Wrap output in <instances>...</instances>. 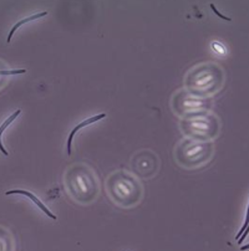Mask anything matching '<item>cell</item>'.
<instances>
[{
	"label": "cell",
	"mask_w": 249,
	"mask_h": 251,
	"mask_svg": "<svg viewBox=\"0 0 249 251\" xmlns=\"http://www.w3.org/2000/svg\"><path fill=\"white\" fill-rule=\"evenodd\" d=\"M65 185L69 195L80 204L92 203L99 194L96 175L85 164H75L66 170Z\"/></svg>",
	"instance_id": "1"
},
{
	"label": "cell",
	"mask_w": 249,
	"mask_h": 251,
	"mask_svg": "<svg viewBox=\"0 0 249 251\" xmlns=\"http://www.w3.org/2000/svg\"><path fill=\"white\" fill-rule=\"evenodd\" d=\"M108 197L113 203L124 208H131L140 203L142 198V185L136 178L124 170L115 172L106 182Z\"/></svg>",
	"instance_id": "2"
},
{
	"label": "cell",
	"mask_w": 249,
	"mask_h": 251,
	"mask_svg": "<svg viewBox=\"0 0 249 251\" xmlns=\"http://www.w3.org/2000/svg\"><path fill=\"white\" fill-rule=\"evenodd\" d=\"M212 155V143L211 142L184 141L178 146L176 157L178 163L184 167H197L206 163Z\"/></svg>",
	"instance_id": "3"
},
{
	"label": "cell",
	"mask_w": 249,
	"mask_h": 251,
	"mask_svg": "<svg viewBox=\"0 0 249 251\" xmlns=\"http://www.w3.org/2000/svg\"><path fill=\"white\" fill-rule=\"evenodd\" d=\"M132 168L140 177H152L159 169V158L150 151H143L133 157Z\"/></svg>",
	"instance_id": "4"
},
{
	"label": "cell",
	"mask_w": 249,
	"mask_h": 251,
	"mask_svg": "<svg viewBox=\"0 0 249 251\" xmlns=\"http://www.w3.org/2000/svg\"><path fill=\"white\" fill-rule=\"evenodd\" d=\"M105 117H106V113H100V115H96V116H92V117H90V118H86L85 121L80 122L79 124L75 126L74 130L71 131L70 134H69L68 142H66V152H68L69 155H71V152H72V150H71V144H72V139H74L75 134H76L80 130L85 128L86 126H90V124L95 123V122L101 121V119L105 118Z\"/></svg>",
	"instance_id": "5"
},
{
	"label": "cell",
	"mask_w": 249,
	"mask_h": 251,
	"mask_svg": "<svg viewBox=\"0 0 249 251\" xmlns=\"http://www.w3.org/2000/svg\"><path fill=\"white\" fill-rule=\"evenodd\" d=\"M10 194H20V195H25V197H28L29 199H30V201H33V203H34L35 205L37 206V208L41 209V210H43V212L45 213V214L48 215L49 218H51V219H53V220H56V219H57L56 215L53 214V213H51L50 210H49V209L46 208L45 205H44L43 201H40L39 198H37L36 195L33 194V193L28 192V190H23V189H14V190H9V192H5V195H10Z\"/></svg>",
	"instance_id": "6"
},
{
	"label": "cell",
	"mask_w": 249,
	"mask_h": 251,
	"mask_svg": "<svg viewBox=\"0 0 249 251\" xmlns=\"http://www.w3.org/2000/svg\"><path fill=\"white\" fill-rule=\"evenodd\" d=\"M46 15H48V12L36 13V14H33V15H30V17H25V19H23V20H20V21H18V23L15 24V25L12 28V30H10V33H9L8 39H6V43H10V40H12L13 35H14L15 33H17L18 29H20L23 25H25L26 23H30V21H34V20H37V19H40V17H46Z\"/></svg>",
	"instance_id": "7"
},
{
	"label": "cell",
	"mask_w": 249,
	"mask_h": 251,
	"mask_svg": "<svg viewBox=\"0 0 249 251\" xmlns=\"http://www.w3.org/2000/svg\"><path fill=\"white\" fill-rule=\"evenodd\" d=\"M20 113H21V110H17L14 113H13V115H10V116H9L8 118H6L5 121L3 122V123L0 124V152L3 153L4 155H8L9 153L6 152L5 148L3 147V143H1V135H3V133L6 131V128H8L9 126H10V123H12V122L14 121V119L17 118L18 116H19Z\"/></svg>",
	"instance_id": "8"
},
{
	"label": "cell",
	"mask_w": 249,
	"mask_h": 251,
	"mask_svg": "<svg viewBox=\"0 0 249 251\" xmlns=\"http://www.w3.org/2000/svg\"><path fill=\"white\" fill-rule=\"evenodd\" d=\"M210 6H211V9H212V10H213V13H214V14L217 15V17H221V19L226 20V21H231V17H224V15L222 14V13H219V10H217V8H215V6H214V4H210Z\"/></svg>",
	"instance_id": "9"
},
{
	"label": "cell",
	"mask_w": 249,
	"mask_h": 251,
	"mask_svg": "<svg viewBox=\"0 0 249 251\" xmlns=\"http://www.w3.org/2000/svg\"><path fill=\"white\" fill-rule=\"evenodd\" d=\"M247 226H248V219H246V221H244V225H243V228H242V230L241 232H239V234L237 235V236H235V240H238L239 239V235L242 234V233H244L247 230Z\"/></svg>",
	"instance_id": "10"
},
{
	"label": "cell",
	"mask_w": 249,
	"mask_h": 251,
	"mask_svg": "<svg viewBox=\"0 0 249 251\" xmlns=\"http://www.w3.org/2000/svg\"><path fill=\"white\" fill-rule=\"evenodd\" d=\"M249 248V245H246V246H243V248H241V251H244V250H247V249Z\"/></svg>",
	"instance_id": "11"
}]
</instances>
